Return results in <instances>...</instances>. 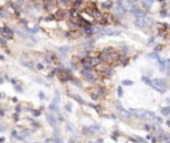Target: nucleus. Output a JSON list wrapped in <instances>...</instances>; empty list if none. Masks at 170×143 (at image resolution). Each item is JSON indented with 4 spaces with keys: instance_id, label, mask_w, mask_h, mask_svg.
I'll list each match as a JSON object with an SVG mask.
<instances>
[{
    "instance_id": "1",
    "label": "nucleus",
    "mask_w": 170,
    "mask_h": 143,
    "mask_svg": "<svg viewBox=\"0 0 170 143\" xmlns=\"http://www.w3.org/2000/svg\"><path fill=\"white\" fill-rule=\"evenodd\" d=\"M129 113L130 115L135 117V118H139V119H153L154 118V113L153 111H147V110H142V109H129Z\"/></svg>"
},
{
    "instance_id": "2",
    "label": "nucleus",
    "mask_w": 170,
    "mask_h": 143,
    "mask_svg": "<svg viewBox=\"0 0 170 143\" xmlns=\"http://www.w3.org/2000/svg\"><path fill=\"white\" fill-rule=\"evenodd\" d=\"M151 86H153L155 90L161 92V93H163V92L167 90V82L165 78H154V80L151 81Z\"/></svg>"
},
{
    "instance_id": "3",
    "label": "nucleus",
    "mask_w": 170,
    "mask_h": 143,
    "mask_svg": "<svg viewBox=\"0 0 170 143\" xmlns=\"http://www.w3.org/2000/svg\"><path fill=\"white\" fill-rule=\"evenodd\" d=\"M151 23V20L147 17V16H143V17H135L134 20V24H135V27H138V28H145L147 27V25H150Z\"/></svg>"
},
{
    "instance_id": "4",
    "label": "nucleus",
    "mask_w": 170,
    "mask_h": 143,
    "mask_svg": "<svg viewBox=\"0 0 170 143\" xmlns=\"http://www.w3.org/2000/svg\"><path fill=\"white\" fill-rule=\"evenodd\" d=\"M46 121H48V123H49L52 127H57L58 121L56 119V117H54L53 114H46Z\"/></svg>"
},
{
    "instance_id": "5",
    "label": "nucleus",
    "mask_w": 170,
    "mask_h": 143,
    "mask_svg": "<svg viewBox=\"0 0 170 143\" xmlns=\"http://www.w3.org/2000/svg\"><path fill=\"white\" fill-rule=\"evenodd\" d=\"M131 12H133L134 17H143V16H147V15H146V12L142 11V9H139V8H137V7H135Z\"/></svg>"
},
{
    "instance_id": "6",
    "label": "nucleus",
    "mask_w": 170,
    "mask_h": 143,
    "mask_svg": "<svg viewBox=\"0 0 170 143\" xmlns=\"http://www.w3.org/2000/svg\"><path fill=\"white\" fill-rule=\"evenodd\" d=\"M82 74H84V77L88 80V81H94L96 80V77H94V74L90 72V70H82Z\"/></svg>"
},
{
    "instance_id": "7",
    "label": "nucleus",
    "mask_w": 170,
    "mask_h": 143,
    "mask_svg": "<svg viewBox=\"0 0 170 143\" xmlns=\"http://www.w3.org/2000/svg\"><path fill=\"white\" fill-rule=\"evenodd\" d=\"M82 68L85 70H90L93 68V64H92V60L90 58H86V60H82Z\"/></svg>"
},
{
    "instance_id": "8",
    "label": "nucleus",
    "mask_w": 170,
    "mask_h": 143,
    "mask_svg": "<svg viewBox=\"0 0 170 143\" xmlns=\"http://www.w3.org/2000/svg\"><path fill=\"white\" fill-rule=\"evenodd\" d=\"M58 102H60V100H58V97H57V98L54 100V102H52V103L49 105V110H50V111H53V113L57 111V110H58V106H57Z\"/></svg>"
},
{
    "instance_id": "9",
    "label": "nucleus",
    "mask_w": 170,
    "mask_h": 143,
    "mask_svg": "<svg viewBox=\"0 0 170 143\" xmlns=\"http://www.w3.org/2000/svg\"><path fill=\"white\" fill-rule=\"evenodd\" d=\"M117 109H118V111H120L121 115L125 117V118H129V117H131V115H130V113L126 111V110H124V109H122V106H121L120 103H117Z\"/></svg>"
},
{
    "instance_id": "10",
    "label": "nucleus",
    "mask_w": 170,
    "mask_h": 143,
    "mask_svg": "<svg viewBox=\"0 0 170 143\" xmlns=\"http://www.w3.org/2000/svg\"><path fill=\"white\" fill-rule=\"evenodd\" d=\"M116 9H117V12H118L120 15H121V13H125V11H126V9H125V7L122 5V3H121V1H117Z\"/></svg>"
},
{
    "instance_id": "11",
    "label": "nucleus",
    "mask_w": 170,
    "mask_h": 143,
    "mask_svg": "<svg viewBox=\"0 0 170 143\" xmlns=\"http://www.w3.org/2000/svg\"><path fill=\"white\" fill-rule=\"evenodd\" d=\"M1 32H3L4 36H7V37H12V33H13L12 29H9L8 27H3L1 28Z\"/></svg>"
},
{
    "instance_id": "12",
    "label": "nucleus",
    "mask_w": 170,
    "mask_h": 143,
    "mask_svg": "<svg viewBox=\"0 0 170 143\" xmlns=\"http://www.w3.org/2000/svg\"><path fill=\"white\" fill-rule=\"evenodd\" d=\"M82 134H84V135H92V134H94V131H93L92 130V127H90V126H89V127H82Z\"/></svg>"
},
{
    "instance_id": "13",
    "label": "nucleus",
    "mask_w": 170,
    "mask_h": 143,
    "mask_svg": "<svg viewBox=\"0 0 170 143\" xmlns=\"http://www.w3.org/2000/svg\"><path fill=\"white\" fill-rule=\"evenodd\" d=\"M151 5H153V0H143L142 1V7L146 8V9L151 8Z\"/></svg>"
},
{
    "instance_id": "14",
    "label": "nucleus",
    "mask_w": 170,
    "mask_h": 143,
    "mask_svg": "<svg viewBox=\"0 0 170 143\" xmlns=\"http://www.w3.org/2000/svg\"><path fill=\"white\" fill-rule=\"evenodd\" d=\"M84 33L86 36H92L93 35V28H90L89 25H86V27L84 28Z\"/></svg>"
},
{
    "instance_id": "15",
    "label": "nucleus",
    "mask_w": 170,
    "mask_h": 143,
    "mask_svg": "<svg viewBox=\"0 0 170 143\" xmlns=\"http://www.w3.org/2000/svg\"><path fill=\"white\" fill-rule=\"evenodd\" d=\"M53 142L54 143H61V138L58 136V131L57 129H56V132H54V136H53Z\"/></svg>"
},
{
    "instance_id": "16",
    "label": "nucleus",
    "mask_w": 170,
    "mask_h": 143,
    "mask_svg": "<svg viewBox=\"0 0 170 143\" xmlns=\"http://www.w3.org/2000/svg\"><path fill=\"white\" fill-rule=\"evenodd\" d=\"M161 113H162L163 115H169V114H170V107H169V106L162 107V109H161Z\"/></svg>"
},
{
    "instance_id": "17",
    "label": "nucleus",
    "mask_w": 170,
    "mask_h": 143,
    "mask_svg": "<svg viewBox=\"0 0 170 143\" xmlns=\"http://www.w3.org/2000/svg\"><path fill=\"white\" fill-rule=\"evenodd\" d=\"M133 142H137V143H143V139L142 138H139V136H131L130 138Z\"/></svg>"
},
{
    "instance_id": "18",
    "label": "nucleus",
    "mask_w": 170,
    "mask_h": 143,
    "mask_svg": "<svg viewBox=\"0 0 170 143\" xmlns=\"http://www.w3.org/2000/svg\"><path fill=\"white\" fill-rule=\"evenodd\" d=\"M153 119H154V122L155 123H158V125H161L163 122V119L162 118H161V117H157V115H154V118H153Z\"/></svg>"
},
{
    "instance_id": "19",
    "label": "nucleus",
    "mask_w": 170,
    "mask_h": 143,
    "mask_svg": "<svg viewBox=\"0 0 170 143\" xmlns=\"http://www.w3.org/2000/svg\"><path fill=\"white\" fill-rule=\"evenodd\" d=\"M66 129H68V130H69L70 132H73V131H74V127H73V125H72V123H69V122H68V123H66Z\"/></svg>"
},
{
    "instance_id": "20",
    "label": "nucleus",
    "mask_w": 170,
    "mask_h": 143,
    "mask_svg": "<svg viewBox=\"0 0 170 143\" xmlns=\"http://www.w3.org/2000/svg\"><path fill=\"white\" fill-rule=\"evenodd\" d=\"M20 134H21V135H20V136H23V138H24V136L31 135V131H25V130H24V131H21V132H20Z\"/></svg>"
},
{
    "instance_id": "21",
    "label": "nucleus",
    "mask_w": 170,
    "mask_h": 143,
    "mask_svg": "<svg viewBox=\"0 0 170 143\" xmlns=\"http://www.w3.org/2000/svg\"><path fill=\"white\" fill-rule=\"evenodd\" d=\"M122 85H125V86H127V85H133V82L129 81V80H124V81H122Z\"/></svg>"
},
{
    "instance_id": "22",
    "label": "nucleus",
    "mask_w": 170,
    "mask_h": 143,
    "mask_svg": "<svg viewBox=\"0 0 170 143\" xmlns=\"http://www.w3.org/2000/svg\"><path fill=\"white\" fill-rule=\"evenodd\" d=\"M149 57H150V58H155V60H158L159 56H157V53H150V54H149Z\"/></svg>"
},
{
    "instance_id": "23",
    "label": "nucleus",
    "mask_w": 170,
    "mask_h": 143,
    "mask_svg": "<svg viewBox=\"0 0 170 143\" xmlns=\"http://www.w3.org/2000/svg\"><path fill=\"white\" fill-rule=\"evenodd\" d=\"M142 80H143V82H146L147 85H151V81L147 77H142Z\"/></svg>"
},
{
    "instance_id": "24",
    "label": "nucleus",
    "mask_w": 170,
    "mask_h": 143,
    "mask_svg": "<svg viewBox=\"0 0 170 143\" xmlns=\"http://www.w3.org/2000/svg\"><path fill=\"white\" fill-rule=\"evenodd\" d=\"M74 100L77 101V102H80V103H84V101H82V100H81V98H80V97H78V96H74Z\"/></svg>"
},
{
    "instance_id": "25",
    "label": "nucleus",
    "mask_w": 170,
    "mask_h": 143,
    "mask_svg": "<svg viewBox=\"0 0 170 143\" xmlns=\"http://www.w3.org/2000/svg\"><path fill=\"white\" fill-rule=\"evenodd\" d=\"M39 97H40V100H45V94L42 93V92H40L39 93Z\"/></svg>"
},
{
    "instance_id": "26",
    "label": "nucleus",
    "mask_w": 170,
    "mask_h": 143,
    "mask_svg": "<svg viewBox=\"0 0 170 143\" xmlns=\"http://www.w3.org/2000/svg\"><path fill=\"white\" fill-rule=\"evenodd\" d=\"M65 107H66V111H72V106H70V103H68V105H66V106H65Z\"/></svg>"
},
{
    "instance_id": "27",
    "label": "nucleus",
    "mask_w": 170,
    "mask_h": 143,
    "mask_svg": "<svg viewBox=\"0 0 170 143\" xmlns=\"http://www.w3.org/2000/svg\"><path fill=\"white\" fill-rule=\"evenodd\" d=\"M15 89H16V92H19V93L21 92V93H23V88H21V86H16Z\"/></svg>"
},
{
    "instance_id": "28",
    "label": "nucleus",
    "mask_w": 170,
    "mask_h": 143,
    "mask_svg": "<svg viewBox=\"0 0 170 143\" xmlns=\"http://www.w3.org/2000/svg\"><path fill=\"white\" fill-rule=\"evenodd\" d=\"M145 130H146V131H150L151 126H150V125H145Z\"/></svg>"
},
{
    "instance_id": "29",
    "label": "nucleus",
    "mask_w": 170,
    "mask_h": 143,
    "mask_svg": "<svg viewBox=\"0 0 170 143\" xmlns=\"http://www.w3.org/2000/svg\"><path fill=\"white\" fill-rule=\"evenodd\" d=\"M110 5H112V4H110V1H106V3L104 4V7H105V8H110Z\"/></svg>"
},
{
    "instance_id": "30",
    "label": "nucleus",
    "mask_w": 170,
    "mask_h": 143,
    "mask_svg": "<svg viewBox=\"0 0 170 143\" xmlns=\"http://www.w3.org/2000/svg\"><path fill=\"white\" fill-rule=\"evenodd\" d=\"M126 1L129 4H135V1H137V0H126Z\"/></svg>"
},
{
    "instance_id": "31",
    "label": "nucleus",
    "mask_w": 170,
    "mask_h": 143,
    "mask_svg": "<svg viewBox=\"0 0 170 143\" xmlns=\"http://www.w3.org/2000/svg\"><path fill=\"white\" fill-rule=\"evenodd\" d=\"M66 50H68V48H60V52H64V53H65Z\"/></svg>"
},
{
    "instance_id": "32",
    "label": "nucleus",
    "mask_w": 170,
    "mask_h": 143,
    "mask_svg": "<svg viewBox=\"0 0 170 143\" xmlns=\"http://www.w3.org/2000/svg\"><path fill=\"white\" fill-rule=\"evenodd\" d=\"M0 44H1V45H5V40H4V39H0Z\"/></svg>"
},
{
    "instance_id": "33",
    "label": "nucleus",
    "mask_w": 170,
    "mask_h": 143,
    "mask_svg": "<svg viewBox=\"0 0 170 143\" xmlns=\"http://www.w3.org/2000/svg\"><path fill=\"white\" fill-rule=\"evenodd\" d=\"M44 66H42V64H37V69H42Z\"/></svg>"
},
{
    "instance_id": "34",
    "label": "nucleus",
    "mask_w": 170,
    "mask_h": 143,
    "mask_svg": "<svg viewBox=\"0 0 170 143\" xmlns=\"http://www.w3.org/2000/svg\"><path fill=\"white\" fill-rule=\"evenodd\" d=\"M97 98H98V96H97V94H96V96H94V94L92 96V100H97Z\"/></svg>"
},
{
    "instance_id": "35",
    "label": "nucleus",
    "mask_w": 170,
    "mask_h": 143,
    "mask_svg": "<svg viewBox=\"0 0 170 143\" xmlns=\"http://www.w3.org/2000/svg\"><path fill=\"white\" fill-rule=\"evenodd\" d=\"M118 94H120V96H122V89H121V88L118 89Z\"/></svg>"
},
{
    "instance_id": "36",
    "label": "nucleus",
    "mask_w": 170,
    "mask_h": 143,
    "mask_svg": "<svg viewBox=\"0 0 170 143\" xmlns=\"http://www.w3.org/2000/svg\"><path fill=\"white\" fill-rule=\"evenodd\" d=\"M89 143H102V140L98 139V142H89Z\"/></svg>"
},
{
    "instance_id": "37",
    "label": "nucleus",
    "mask_w": 170,
    "mask_h": 143,
    "mask_svg": "<svg viewBox=\"0 0 170 143\" xmlns=\"http://www.w3.org/2000/svg\"><path fill=\"white\" fill-rule=\"evenodd\" d=\"M4 140H5V139H4V138H0V143H3Z\"/></svg>"
},
{
    "instance_id": "38",
    "label": "nucleus",
    "mask_w": 170,
    "mask_h": 143,
    "mask_svg": "<svg viewBox=\"0 0 170 143\" xmlns=\"http://www.w3.org/2000/svg\"><path fill=\"white\" fill-rule=\"evenodd\" d=\"M27 143H40V142H27Z\"/></svg>"
},
{
    "instance_id": "39",
    "label": "nucleus",
    "mask_w": 170,
    "mask_h": 143,
    "mask_svg": "<svg viewBox=\"0 0 170 143\" xmlns=\"http://www.w3.org/2000/svg\"><path fill=\"white\" fill-rule=\"evenodd\" d=\"M3 16H4V15H3V13H1V12H0V17H3Z\"/></svg>"
},
{
    "instance_id": "40",
    "label": "nucleus",
    "mask_w": 170,
    "mask_h": 143,
    "mask_svg": "<svg viewBox=\"0 0 170 143\" xmlns=\"http://www.w3.org/2000/svg\"><path fill=\"white\" fill-rule=\"evenodd\" d=\"M32 1H36V0H32Z\"/></svg>"
},
{
    "instance_id": "41",
    "label": "nucleus",
    "mask_w": 170,
    "mask_h": 143,
    "mask_svg": "<svg viewBox=\"0 0 170 143\" xmlns=\"http://www.w3.org/2000/svg\"><path fill=\"white\" fill-rule=\"evenodd\" d=\"M65 1H66V0H65Z\"/></svg>"
}]
</instances>
